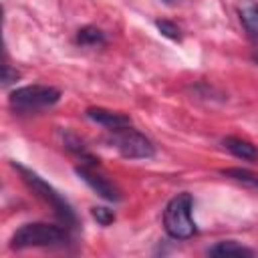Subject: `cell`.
<instances>
[{
    "instance_id": "1",
    "label": "cell",
    "mask_w": 258,
    "mask_h": 258,
    "mask_svg": "<svg viewBox=\"0 0 258 258\" xmlns=\"http://www.w3.org/2000/svg\"><path fill=\"white\" fill-rule=\"evenodd\" d=\"M69 242V234L64 228L54 226V224H44V222H32L20 226L12 240L10 248L22 250V248H54V246H64Z\"/></svg>"
},
{
    "instance_id": "2",
    "label": "cell",
    "mask_w": 258,
    "mask_h": 258,
    "mask_svg": "<svg viewBox=\"0 0 258 258\" xmlns=\"http://www.w3.org/2000/svg\"><path fill=\"white\" fill-rule=\"evenodd\" d=\"M194 198L189 194H177L169 200L163 212V228L175 240H187L196 234V222L191 218Z\"/></svg>"
},
{
    "instance_id": "3",
    "label": "cell",
    "mask_w": 258,
    "mask_h": 258,
    "mask_svg": "<svg viewBox=\"0 0 258 258\" xmlns=\"http://www.w3.org/2000/svg\"><path fill=\"white\" fill-rule=\"evenodd\" d=\"M14 167L20 171V175H22V179H24V183L40 198V200H44L52 210H54V214H56V218L62 222V226H67V228H75V224H77V216H75V212H73V208H71V204L50 185V183H46L40 175H36L34 171H30V169H26L24 165H16L14 163Z\"/></svg>"
},
{
    "instance_id": "4",
    "label": "cell",
    "mask_w": 258,
    "mask_h": 258,
    "mask_svg": "<svg viewBox=\"0 0 258 258\" xmlns=\"http://www.w3.org/2000/svg\"><path fill=\"white\" fill-rule=\"evenodd\" d=\"M60 91L50 85H28L10 93L8 105L16 113H36L58 103Z\"/></svg>"
},
{
    "instance_id": "5",
    "label": "cell",
    "mask_w": 258,
    "mask_h": 258,
    "mask_svg": "<svg viewBox=\"0 0 258 258\" xmlns=\"http://www.w3.org/2000/svg\"><path fill=\"white\" fill-rule=\"evenodd\" d=\"M109 141L127 159H149L155 155V147H153L151 139L145 137L141 131L133 129L131 125L111 131Z\"/></svg>"
},
{
    "instance_id": "6",
    "label": "cell",
    "mask_w": 258,
    "mask_h": 258,
    "mask_svg": "<svg viewBox=\"0 0 258 258\" xmlns=\"http://www.w3.org/2000/svg\"><path fill=\"white\" fill-rule=\"evenodd\" d=\"M75 171H77V175H79L93 191H97L101 198H105V200H109V202H119V200H121L119 187H117L109 177H105L103 173H99V171H97V165L83 163V165H77Z\"/></svg>"
},
{
    "instance_id": "7",
    "label": "cell",
    "mask_w": 258,
    "mask_h": 258,
    "mask_svg": "<svg viewBox=\"0 0 258 258\" xmlns=\"http://www.w3.org/2000/svg\"><path fill=\"white\" fill-rule=\"evenodd\" d=\"M91 121L107 127L109 131H115V129H121V127H127L131 125V119L123 113H117V111H111V109H103V107H89L87 113H85Z\"/></svg>"
},
{
    "instance_id": "8",
    "label": "cell",
    "mask_w": 258,
    "mask_h": 258,
    "mask_svg": "<svg viewBox=\"0 0 258 258\" xmlns=\"http://www.w3.org/2000/svg\"><path fill=\"white\" fill-rule=\"evenodd\" d=\"M222 145H224V149H228V151H230L234 157H238V159H244V161H258V149H256V145H252V143L246 141V139L228 135V137L222 139Z\"/></svg>"
},
{
    "instance_id": "9",
    "label": "cell",
    "mask_w": 258,
    "mask_h": 258,
    "mask_svg": "<svg viewBox=\"0 0 258 258\" xmlns=\"http://www.w3.org/2000/svg\"><path fill=\"white\" fill-rule=\"evenodd\" d=\"M240 22L246 28V32L254 38H258V2L256 0H242L238 4Z\"/></svg>"
},
{
    "instance_id": "10",
    "label": "cell",
    "mask_w": 258,
    "mask_h": 258,
    "mask_svg": "<svg viewBox=\"0 0 258 258\" xmlns=\"http://www.w3.org/2000/svg\"><path fill=\"white\" fill-rule=\"evenodd\" d=\"M208 254L210 256H252L254 252L234 240H224V242H218L216 246L208 248Z\"/></svg>"
},
{
    "instance_id": "11",
    "label": "cell",
    "mask_w": 258,
    "mask_h": 258,
    "mask_svg": "<svg viewBox=\"0 0 258 258\" xmlns=\"http://www.w3.org/2000/svg\"><path fill=\"white\" fill-rule=\"evenodd\" d=\"M75 40L83 46H97V44H105V34L97 26H83L77 30Z\"/></svg>"
},
{
    "instance_id": "12",
    "label": "cell",
    "mask_w": 258,
    "mask_h": 258,
    "mask_svg": "<svg viewBox=\"0 0 258 258\" xmlns=\"http://www.w3.org/2000/svg\"><path fill=\"white\" fill-rule=\"evenodd\" d=\"M222 175L226 177H232L244 185H250V187H258V175L248 171V169H242V167H228V169H222Z\"/></svg>"
},
{
    "instance_id": "13",
    "label": "cell",
    "mask_w": 258,
    "mask_h": 258,
    "mask_svg": "<svg viewBox=\"0 0 258 258\" xmlns=\"http://www.w3.org/2000/svg\"><path fill=\"white\" fill-rule=\"evenodd\" d=\"M91 214H93V218H95L101 226H109V224L115 222V212L109 210V208H105V206H95V208H91Z\"/></svg>"
},
{
    "instance_id": "14",
    "label": "cell",
    "mask_w": 258,
    "mask_h": 258,
    "mask_svg": "<svg viewBox=\"0 0 258 258\" xmlns=\"http://www.w3.org/2000/svg\"><path fill=\"white\" fill-rule=\"evenodd\" d=\"M155 26H157V30H159L163 36H167V38H171V40H179V38H181L179 28H177L173 22H169V20H155Z\"/></svg>"
},
{
    "instance_id": "15",
    "label": "cell",
    "mask_w": 258,
    "mask_h": 258,
    "mask_svg": "<svg viewBox=\"0 0 258 258\" xmlns=\"http://www.w3.org/2000/svg\"><path fill=\"white\" fill-rule=\"evenodd\" d=\"M18 77H20V75H18L10 64H4V77H2V85H4V87H8L10 83H14Z\"/></svg>"
}]
</instances>
